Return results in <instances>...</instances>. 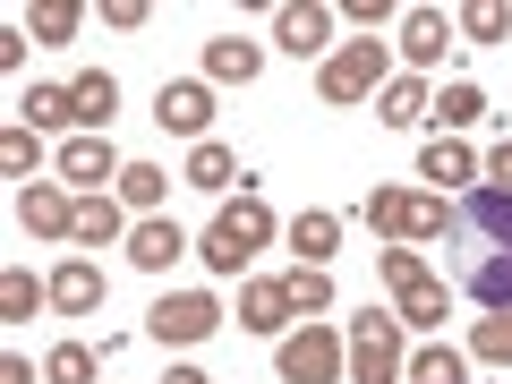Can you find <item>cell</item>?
I'll return each mask as SVG.
<instances>
[{
    "label": "cell",
    "instance_id": "obj_1",
    "mask_svg": "<svg viewBox=\"0 0 512 384\" xmlns=\"http://www.w3.org/2000/svg\"><path fill=\"white\" fill-rule=\"evenodd\" d=\"M265 239H274V205H265V188H256V180H239V197H222V214H214V231H205L197 256L214 265V274H239Z\"/></svg>",
    "mask_w": 512,
    "mask_h": 384
},
{
    "label": "cell",
    "instance_id": "obj_2",
    "mask_svg": "<svg viewBox=\"0 0 512 384\" xmlns=\"http://www.w3.org/2000/svg\"><path fill=\"white\" fill-rule=\"evenodd\" d=\"M350 384H410V350H402V316H350Z\"/></svg>",
    "mask_w": 512,
    "mask_h": 384
},
{
    "label": "cell",
    "instance_id": "obj_3",
    "mask_svg": "<svg viewBox=\"0 0 512 384\" xmlns=\"http://www.w3.org/2000/svg\"><path fill=\"white\" fill-rule=\"evenodd\" d=\"M384 86H393V52H384L376 35L367 43H333V60L316 69V94H325V103H376Z\"/></svg>",
    "mask_w": 512,
    "mask_h": 384
},
{
    "label": "cell",
    "instance_id": "obj_4",
    "mask_svg": "<svg viewBox=\"0 0 512 384\" xmlns=\"http://www.w3.org/2000/svg\"><path fill=\"white\" fill-rule=\"evenodd\" d=\"M453 248L470 256H512V188H470L453 205ZM461 256V265H470Z\"/></svg>",
    "mask_w": 512,
    "mask_h": 384
},
{
    "label": "cell",
    "instance_id": "obj_5",
    "mask_svg": "<svg viewBox=\"0 0 512 384\" xmlns=\"http://www.w3.org/2000/svg\"><path fill=\"white\" fill-rule=\"evenodd\" d=\"M333 376H350V342L333 325H308L282 342V384H333Z\"/></svg>",
    "mask_w": 512,
    "mask_h": 384
},
{
    "label": "cell",
    "instance_id": "obj_6",
    "mask_svg": "<svg viewBox=\"0 0 512 384\" xmlns=\"http://www.w3.org/2000/svg\"><path fill=\"white\" fill-rule=\"evenodd\" d=\"M222 325V308L205 291H171V299H154V316H146V333L163 350H188V342H205V333Z\"/></svg>",
    "mask_w": 512,
    "mask_h": 384
},
{
    "label": "cell",
    "instance_id": "obj_7",
    "mask_svg": "<svg viewBox=\"0 0 512 384\" xmlns=\"http://www.w3.org/2000/svg\"><path fill=\"white\" fill-rule=\"evenodd\" d=\"M205 120H214V86H205V77H163V94H154V128L205 146Z\"/></svg>",
    "mask_w": 512,
    "mask_h": 384
},
{
    "label": "cell",
    "instance_id": "obj_8",
    "mask_svg": "<svg viewBox=\"0 0 512 384\" xmlns=\"http://www.w3.org/2000/svg\"><path fill=\"white\" fill-rule=\"evenodd\" d=\"M18 222L35 239H77V197H69V180H26L18 188Z\"/></svg>",
    "mask_w": 512,
    "mask_h": 384
},
{
    "label": "cell",
    "instance_id": "obj_9",
    "mask_svg": "<svg viewBox=\"0 0 512 384\" xmlns=\"http://www.w3.org/2000/svg\"><path fill=\"white\" fill-rule=\"evenodd\" d=\"M60 180H69V188H86V197H103V180H120V154H111V137H86V128H77V137H69V146H60Z\"/></svg>",
    "mask_w": 512,
    "mask_h": 384
},
{
    "label": "cell",
    "instance_id": "obj_10",
    "mask_svg": "<svg viewBox=\"0 0 512 384\" xmlns=\"http://www.w3.org/2000/svg\"><path fill=\"white\" fill-rule=\"evenodd\" d=\"M274 43L282 52H299V60H333V9H274Z\"/></svg>",
    "mask_w": 512,
    "mask_h": 384
},
{
    "label": "cell",
    "instance_id": "obj_11",
    "mask_svg": "<svg viewBox=\"0 0 512 384\" xmlns=\"http://www.w3.org/2000/svg\"><path fill=\"white\" fill-rule=\"evenodd\" d=\"M180 256H188V231H180V222L146 214V222H137V231H128V265H137V274H171Z\"/></svg>",
    "mask_w": 512,
    "mask_h": 384
},
{
    "label": "cell",
    "instance_id": "obj_12",
    "mask_svg": "<svg viewBox=\"0 0 512 384\" xmlns=\"http://www.w3.org/2000/svg\"><path fill=\"white\" fill-rule=\"evenodd\" d=\"M52 308L60 316H94V308H103V265L60 256V265H52Z\"/></svg>",
    "mask_w": 512,
    "mask_h": 384
},
{
    "label": "cell",
    "instance_id": "obj_13",
    "mask_svg": "<svg viewBox=\"0 0 512 384\" xmlns=\"http://www.w3.org/2000/svg\"><path fill=\"white\" fill-rule=\"evenodd\" d=\"M69 103H77V128H86V137H111V111H120L111 69H77L69 77Z\"/></svg>",
    "mask_w": 512,
    "mask_h": 384
},
{
    "label": "cell",
    "instance_id": "obj_14",
    "mask_svg": "<svg viewBox=\"0 0 512 384\" xmlns=\"http://www.w3.org/2000/svg\"><path fill=\"white\" fill-rule=\"evenodd\" d=\"M444 43H453V18H444V9H410V18H402V60H410V77L436 69Z\"/></svg>",
    "mask_w": 512,
    "mask_h": 384
},
{
    "label": "cell",
    "instance_id": "obj_15",
    "mask_svg": "<svg viewBox=\"0 0 512 384\" xmlns=\"http://www.w3.org/2000/svg\"><path fill=\"white\" fill-rule=\"evenodd\" d=\"M393 316H402V333H436L444 316H453V291H444V274L410 282V291H393Z\"/></svg>",
    "mask_w": 512,
    "mask_h": 384
},
{
    "label": "cell",
    "instance_id": "obj_16",
    "mask_svg": "<svg viewBox=\"0 0 512 384\" xmlns=\"http://www.w3.org/2000/svg\"><path fill=\"white\" fill-rule=\"evenodd\" d=\"M410 205H419V188H367V231L384 239V248H410Z\"/></svg>",
    "mask_w": 512,
    "mask_h": 384
},
{
    "label": "cell",
    "instance_id": "obj_17",
    "mask_svg": "<svg viewBox=\"0 0 512 384\" xmlns=\"http://www.w3.org/2000/svg\"><path fill=\"white\" fill-rule=\"evenodd\" d=\"M427 111H436V94H427V77H410V69H393V86L376 94V120H384V128H419Z\"/></svg>",
    "mask_w": 512,
    "mask_h": 384
},
{
    "label": "cell",
    "instance_id": "obj_18",
    "mask_svg": "<svg viewBox=\"0 0 512 384\" xmlns=\"http://www.w3.org/2000/svg\"><path fill=\"white\" fill-rule=\"evenodd\" d=\"M461 291H470L487 316H504L512 308V256H470V265H461Z\"/></svg>",
    "mask_w": 512,
    "mask_h": 384
},
{
    "label": "cell",
    "instance_id": "obj_19",
    "mask_svg": "<svg viewBox=\"0 0 512 384\" xmlns=\"http://www.w3.org/2000/svg\"><path fill=\"white\" fill-rule=\"evenodd\" d=\"M256 69H265L256 43H239V35H214V43H205V86H248Z\"/></svg>",
    "mask_w": 512,
    "mask_h": 384
},
{
    "label": "cell",
    "instance_id": "obj_20",
    "mask_svg": "<svg viewBox=\"0 0 512 384\" xmlns=\"http://www.w3.org/2000/svg\"><path fill=\"white\" fill-rule=\"evenodd\" d=\"M291 248H299V265H325V256L342 248V214H333V205H308V214H291Z\"/></svg>",
    "mask_w": 512,
    "mask_h": 384
},
{
    "label": "cell",
    "instance_id": "obj_21",
    "mask_svg": "<svg viewBox=\"0 0 512 384\" xmlns=\"http://www.w3.org/2000/svg\"><path fill=\"white\" fill-rule=\"evenodd\" d=\"M478 171H487V163H478V154L461 146V137H436V146L419 154V180H444V188H461V197H470V180H478Z\"/></svg>",
    "mask_w": 512,
    "mask_h": 384
},
{
    "label": "cell",
    "instance_id": "obj_22",
    "mask_svg": "<svg viewBox=\"0 0 512 384\" xmlns=\"http://www.w3.org/2000/svg\"><path fill=\"white\" fill-rule=\"evenodd\" d=\"M239 325L248 333H282L291 325V291H282V282H239Z\"/></svg>",
    "mask_w": 512,
    "mask_h": 384
},
{
    "label": "cell",
    "instance_id": "obj_23",
    "mask_svg": "<svg viewBox=\"0 0 512 384\" xmlns=\"http://www.w3.org/2000/svg\"><path fill=\"white\" fill-rule=\"evenodd\" d=\"M128 239V205L120 197H77V248H111Z\"/></svg>",
    "mask_w": 512,
    "mask_h": 384
},
{
    "label": "cell",
    "instance_id": "obj_24",
    "mask_svg": "<svg viewBox=\"0 0 512 384\" xmlns=\"http://www.w3.org/2000/svg\"><path fill=\"white\" fill-rule=\"evenodd\" d=\"M436 120H444V137H461L470 120H487V86H478V77H453V86L436 94Z\"/></svg>",
    "mask_w": 512,
    "mask_h": 384
},
{
    "label": "cell",
    "instance_id": "obj_25",
    "mask_svg": "<svg viewBox=\"0 0 512 384\" xmlns=\"http://www.w3.org/2000/svg\"><path fill=\"white\" fill-rule=\"evenodd\" d=\"M180 180H188V188H214V197H222V188H231V180H248V171H239V154H231V146H214V137H205V146L188 154V171H180Z\"/></svg>",
    "mask_w": 512,
    "mask_h": 384
},
{
    "label": "cell",
    "instance_id": "obj_26",
    "mask_svg": "<svg viewBox=\"0 0 512 384\" xmlns=\"http://www.w3.org/2000/svg\"><path fill=\"white\" fill-rule=\"evenodd\" d=\"M35 308H52V282H35L26 265H9V274H0V316H9V325H26Z\"/></svg>",
    "mask_w": 512,
    "mask_h": 384
},
{
    "label": "cell",
    "instance_id": "obj_27",
    "mask_svg": "<svg viewBox=\"0 0 512 384\" xmlns=\"http://www.w3.org/2000/svg\"><path fill=\"white\" fill-rule=\"evenodd\" d=\"M163 197H171V171L163 163H128L120 171V205H128V214H154Z\"/></svg>",
    "mask_w": 512,
    "mask_h": 384
},
{
    "label": "cell",
    "instance_id": "obj_28",
    "mask_svg": "<svg viewBox=\"0 0 512 384\" xmlns=\"http://www.w3.org/2000/svg\"><path fill=\"white\" fill-rule=\"evenodd\" d=\"M410 384H470V359L453 342H427V350H410Z\"/></svg>",
    "mask_w": 512,
    "mask_h": 384
},
{
    "label": "cell",
    "instance_id": "obj_29",
    "mask_svg": "<svg viewBox=\"0 0 512 384\" xmlns=\"http://www.w3.org/2000/svg\"><path fill=\"white\" fill-rule=\"evenodd\" d=\"M282 291H291V316H325V308H333V274H325V265L282 274Z\"/></svg>",
    "mask_w": 512,
    "mask_h": 384
},
{
    "label": "cell",
    "instance_id": "obj_30",
    "mask_svg": "<svg viewBox=\"0 0 512 384\" xmlns=\"http://www.w3.org/2000/svg\"><path fill=\"white\" fill-rule=\"evenodd\" d=\"M18 120H26V128H69V120H77V103H69V86H26Z\"/></svg>",
    "mask_w": 512,
    "mask_h": 384
},
{
    "label": "cell",
    "instance_id": "obj_31",
    "mask_svg": "<svg viewBox=\"0 0 512 384\" xmlns=\"http://www.w3.org/2000/svg\"><path fill=\"white\" fill-rule=\"evenodd\" d=\"M453 35H470V43H504V35H512V9H504V0H470V9L453 18Z\"/></svg>",
    "mask_w": 512,
    "mask_h": 384
},
{
    "label": "cell",
    "instance_id": "obj_32",
    "mask_svg": "<svg viewBox=\"0 0 512 384\" xmlns=\"http://www.w3.org/2000/svg\"><path fill=\"white\" fill-rule=\"evenodd\" d=\"M35 154H43V128H0V171H9V180H35Z\"/></svg>",
    "mask_w": 512,
    "mask_h": 384
},
{
    "label": "cell",
    "instance_id": "obj_33",
    "mask_svg": "<svg viewBox=\"0 0 512 384\" xmlns=\"http://www.w3.org/2000/svg\"><path fill=\"white\" fill-rule=\"evenodd\" d=\"M470 359L512 367V308H504V316H478V325H470Z\"/></svg>",
    "mask_w": 512,
    "mask_h": 384
},
{
    "label": "cell",
    "instance_id": "obj_34",
    "mask_svg": "<svg viewBox=\"0 0 512 384\" xmlns=\"http://www.w3.org/2000/svg\"><path fill=\"white\" fill-rule=\"evenodd\" d=\"M94 367H103V359H94L86 342H60L52 359H43V384H94Z\"/></svg>",
    "mask_w": 512,
    "mask_h": 384
},
{
    "label": "cell",
    "instance_id": "obj_35",
    "mask_svg": "<svg viewBox=\"0 0 512 384\" xmlns=\"http://www.w3.org/2000/svg\"><path fill=\"white\" fill-rule=\"evenodd\" d=\"M77 26H86V18H77V0H43V9H35V43H77Z\"/></svg>",
    "mask_w": 512,
    "mask_h": 384
},
{
    "label": "cell",
    "instance_id": "obj_36",
    "mask_svg": "<svg viewBox=\"0 0 512 384\" xmlns=\"http://www.w3.org/2000/svg\"><path fill=\"white\" fill-rule=\"evenodd\" d=\"M376 274L393 282V291H410V282H427V256L419 248H376Z\"/></svg>",
    "mask_w": 512,
    "mask_h": 384
},
{
    "label": "cell",
    "instance_id": "obj_37",
    "mask_svg": "<svg viewBox=\"0 0 512 384\" xmlns=\"http://www.w3.org/2000/svg\"><path fill=\"white\" fill-rule=\"evenodd\" d=\"M384 18H393V0H350V26H367V35H376Z\"/></svg>",
    "mask_w": 512,
    "mask_h": 384
},
{
    "label": "cell",
    "instance_id": "obj_38",
    "mask_svg": "<svg viewBox=\"0 0 512 384\" xmlns=\"http://www.w3.org/2000/svg\"><path fill=\"white\" fill-rule=\"evenodd\" d=\"M487 188H512V137H504V146L487 154Z\"/></svg>",
    "mask_w": 512,
    "mask_h": 384
},
{
    "label": "cell",
    "instance_id": "obj_39",
    "mask_svg": "<svg viewBox=\"0 0 512 384\" xmlns=\"http://www.w3.org/2000/svg\"><path fill=\"white\" fill-rule=\"evenodd\" d=\"M0 384H35V359H26V350H9V359H0Z\"/></svg>",
    "mask_w": 512,
    "mask_h": 384
},
{
    "label": "cell",
    "instance_id": "obj_40",
    "mask_svg": "<svg viewBox=\"0 0 512 384\" xmlns=\"http://www.w3.org/2000/svg\"><path fill=\"white\" fill-rule=\"evenodd\" d=\"M163 384H214V376H205V367H171Z\"/></svg>",
    "mask_w": 512,
    "mask_h": 384
}]
</instances>
